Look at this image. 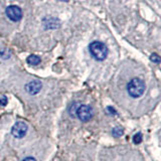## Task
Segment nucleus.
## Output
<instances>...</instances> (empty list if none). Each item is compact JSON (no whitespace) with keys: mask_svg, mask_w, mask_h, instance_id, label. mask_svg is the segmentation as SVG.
<instances>
[{"mask_svg":"<svg viewBox=\"0 0 161 161\" xmlns=\"http://www.w3.org/2000/svg\"><path fill=\"white\" fill-rule=\"evenodd\" d=\"M90 53L92 54V57L99 62L104 60L108 55V48L107 47L101 42H93L89 45Z\"/></svg>","mask_w":161,"mask_h":161,"instance_id":"1","label":"nucleus"},{"mask_svg":"<svg viewBox=\"0 0 161 161\" xmlns=\"http://www.w3.org/2000/svg\"><path fill=\"white\" fill-rule=\"evenodd\" d=\"M145 91V83L139 78H134L127 85V92L132 98H139Z\"/></svg>","mask_w":161,"mask_h":161,"instance_id":"2","label":"nucleus"},{"mask_svg":"<svg viewBox=\"0 0 161 161\" xmlns=\"http://www.w3.org/2000/svg\"><path fill=\"white\" fill-rule=\"evenodd\" d=\"M93 115H94L93 109L88 105H79L77 112H75V116L82 122H88L93 117Z\"/></svg>","mask_w":161,"mask_h":161,"instance_id":"3","label":"nucleus"},{"mask_svg":"<svg viewBox=\"0 0 161 161\" xmlns=\"http://www.w3.org/2000/svg\"><path fill=\"white\" fill-rule=\"evenodd\" d=\"M6 16L11 20V21H19L22 18V10L20 7L16 6V5H10L5 10Z\"/></svg>","mask_w":161,"mask_h":161,"instance_id":"4","label":"nucleus"},{"mask_svg":"<svg viewBox=\"0 0 161 161\" xmlns=\"http://www.w3.org/2000/svg\"><path fill=\"white\" fill-rule=\"evenodd\" d=\"M27 132V125L24 122H16L11 129V133L15 138H22L24 137V135Z\"/></svg>","mask_w":161,"mask_h":161,"instance_id":"5","label":"nucleus"},{"mask_svg":"<svg viewBox=\"0 0 161 161\" xmlns=\"http://www.w3.org/2000/svg\"><path fill=\"white\" fill-rule=\"evenodd\" d=\"M42 84L37 80H31V82H29L28 84H26V86H25V90H26V92L30 95L38 94L39 91L42 90Z\"/></svg>","mask_w":161,"mask_h":161,"instance_id":"6","label":"nucleus"},{"mask_svg":"<svg viewBox=\"0 0 161 161\" xmlns=\"http://www.w3.org/2000/svg\"><path fill=\"white\" fill-rule=\"evenodd\" d=\"M44 26L45 28H55L58 26V20H57L55 18H48V19H44L43 20Z\"/></svg>","mask_w":161,"mask_h":161,"instance_id":"7","label":"nucleus"},{"mask_svg":"<svg viewBox=\"0 0 161 161\" xmlns=\"http://www.w3.org/2000/svg\"><path fill=\"white\" fill-rule=\"evenodd\" d=\"M26 62L30 65H38L40 64V58L36 54H30L26 58Z\"/></svg>","mask_w":161,"mask_h":161,"instance_id":"8","label":"nucleus"},{"mask_svg":"<svg viewBox=\"0 0 161 161\" xmlns=\"http://www.w3.org/2000/svg\"><path fill=\"white\" fill-rule=\"evenodd\" d=\"M112 134H113L114 137L119 138L124 134V130L121 127H119V126H116V127H114L113 130H112Z\"/></svg>","mask_w":161,"mask_h":161,"instance_id":"9","label":"nucleus"},{"mask_svg":"<svg viewBox=\"0 0 161 161\" xmlns=\"http://www.w3.org/2000/svg\"><path fill=\"white\" fill-rule=\"evenodd\" d=\"M79 105L80 104H78V103H73L72 105L69 106V115L72 116V117H74V116H75V112H77V109H78V107H79Z\"/></svg>","mask_w":161,"mask_h":161,"instance_id":"10","label":"nucleus"},{"mask_svg":"<svg viewBox=\"0 0 161 161\" xmlns=\"http://www.w3.org/2000/svg\"><path fill=\"white\" fill-rule=\"evenodd\" d=\"M142 139H143V136L142 134H141L140 132L139 133H136L134 136H133V142L135 144H139L142 142Z\"/></svg>","mask_w":161,"mask_h":161,"instance_id":"11","label":"nucleus"},{"mask_svg":"<svg viewBox=\"0 0 161 161\" xmlns=\"http://www.w3.org/2000/svg\"><path fill=\"white\" fill-rule=\"evenodd\" d=\"M150 59L152 60L153 63H155V64H159V63H160V57H159V55H158L157 53H153V54H151Z\"/></svg>","mask_w":161,"mask_h":161,"instance_id":"12","label":"nucleus"},{"mask_svg":"<svg viewBox=\"0 0 161 161\" xmlns=\"http://www.w3.org/2000/svg\"><path fill=\"white\" fill-rule=\"evenodd\" d=\"M0 57L4 59H7L10 57V53L9 52H7V49H2L1 52H0Z\"/></svg>","mask_w":161,"mask_h":161,"instance_id":"13","label":"nucleus"},{"mask_svg":"<svg viewBox=\"0 0 161 161\" xmlns=\"http://www.w3.org/2000/svg\"><path fill=\"white\" fill-rule=\"evenodd\" d=\"M107 113L111 116H113V115H117V112H116V110L113 108V107H107Z\"/></svg>","mask_w":161,"mask_h":161,"instance_id":"14","label":"nucleus"},{"mask_svg":"<svg viewBox=\"0 0 161 161\" xmlns=\"http://www.w3.org/2000/svg\"><path fill=\"white\" fill-rule=\"evenodd\" d=\"M7 98L6 97H3L2 98H0V106H1V107H4V106H6L7 105Z\"/></svg>","mask_w":161,"mask_h":161,"instance_id":"15","label":"nucleus"},{"mask_svg":"<svg viewBox=\"0 0 161 161\" xmlns=\"http://www.w3.org/2000/svg\"><path fill=\"white\" fill-rule=\"evenodd\" d=\"M22 161H36V159L33 158V157H26V158H24Z\"/></svg>","mask_w":161,"mask_h":161,"instance_id":"16","label":"nucleus"},{"mask_svg":"<svg viewBox=\"0 0 161 161\" xmlns=\"http://www.w3.org/2000/svg\"><path fill=\"white\" fill-rule=\"evenodd\" d=\"M62 1H69V0H62Z\"/></svg>","mask_w":161,"mask_h":161,"instance_id":"17","label":"nucleus"}]
</instances>
